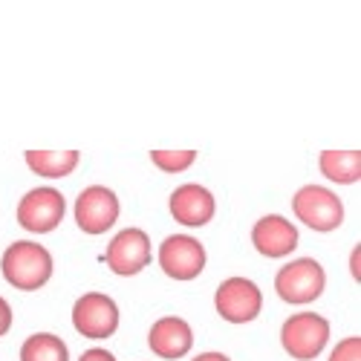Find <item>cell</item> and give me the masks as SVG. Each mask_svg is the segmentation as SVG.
<instances>
[{
  "label": "cell",
  "instance_id": "22",
  "mask_svg": "<svg viewBox=\"0 0 361 361\" xmlns=\"http://www.w3.org/2000/svg\"><path fill=\"white\" fill-rule=\"evenodd\" d=\"M350 260H353V275H358V249L353 252V257H350Z\"/></svg>",
  "mask_w": 361,
  "mask_h": 361
},
{
  "label": "cell",
  "instance_id": "5",
  "mask_svg": "<svg viewBox=\"0 0 361 361\" xmlns=\"http://www.w3.org/2000/svg\"><path fill=\"white\" fill-rule=\"evenodd\" d=\"M67 200L55 188H32L18 202V223L29 234H49L64 220Z\"/></svg>",
  "mask_w": 361,
  "mask_h": 361
},
{
  "label": "cell",
  "instance_id": "4",
  "mask_svg": "<svg viewBox=\"0 0 361 361\" xmlns=\"http://www.w3.org/2000/svg\"><path fill=\"white\" fill-rule=\"evenodd\" d=\"M292 212L295 217L310 226L312 231H333L344 223V205L338 200V194L326 191L321 185H304L295 197H292Z\"/></svg>",
  "mask_w": 361,
  "mask_h": 361
},
{
  "label": "cell",
  "instance_id": "1",
  "mask_svg": "<svg viewBox=\"0 0 361 361\" xmlns=\"http://www.w3.org/2000/svg\"><path fill=\"white\" fill-rule=\"evenodd\" d=\"M0 269H4V278L15 289L35 292L44 283H49V278H52V255L41 243H32V240H18V243H12L4 252Z\"/></svg>",
  "mask_w": 361,
  "mask_h": 361
},
{
  "label": "cell",
  "instance_id": "10",
  "mask_svg": "<svg viewBox=\"0 0 361 361\" xmlns=\"http://www.w3.org/2000/svg\"><path fill=\"white\" fill-rule=\"evenodd\" d=\"M104 263L113 275L133 278L150 263V237L142 228H125L118 231L104 252Z\"/></svg>",
  "mask_w": 361,
  "mask_h": 361
},
{
  "label": "cell",
  "instance_id": "16",
  "mask_svg": "<svg viewBox=\"0 0 361 361\" xmlns=\"http://www.w3.org/2000/svg\"><path fill=\"white\" fill-rule=\"evenodd\" d=\"M20 361H70V350L52 333H35L23 341Z\"/></svg>",
  "mask_w": 361,
  "mask_h": 361
},
{
  "label": "cell",
  "instance_id": "8",
  "mask_svg": "<svg viewBox=\"0 0 361 361\" xmlns=\"http://www.w3.org/2000/svg\"><path fill=\"white\" fill-rule=\"evenodd\" d=\"M159 266L171 281H194L205 269V249L197 237L171 234L159 246Z\"/></svg>",
  "mask_w": 361,
  "mask_h": 361
},
{
  "label": "cell",
  "instance_id": "6",
  "mask_svg": "<svg viewBox=\"0 0 361 361\" xmlns=\"http://www.w3.org/2000/svg\"><path fill=\"white\" fill-rule=\"evenodd\" d=\"M214 307L228 324H249L263 310V295L249 278H228L214 292Z\"/></svg>",
  "mask_w": 361,
  "mask_h": 361
},
{
  "label": "cell",
  "instance_id": "18",
  "mask_svg": "<svg viewBox=\"0 0 361 361\" xmlns=\"http://www.w3.org/2000/svg\"><path fill=\"white\" fill-rule=\"evenodd\" d=\"M329 361H361V338L350 336L344 341H338L329 353Z\"/></svg>",
  "mask_w": 361,
  "mask_h": 361
},
{
  "label": "cell",
  "instance_id": "21",
  "mask_svg": "<svg viewBox=\"0 0 361 361\" xmlns=\"http://www.w3.org/2000/svg\"><path fill=\"white\" fill-rule=\"evenodd\" d=\"M194 361H231L226 353H200L194 355Z\"/></svg>",
  "mask_w": 361,
  "mask_h": 361
},
{
  "label": "cell",
  "instance_id": "12",
  "mask_svg": "<svg viewBox=\"0 0 361 361\" xmlns=\"http://www.w3.org/2000/svg\"><path fill=\"white\" fill-rule=\"evenodd\" d=\"M252 243H255V249L263 257L281 260V257L295 252V246H298V228L286 217H281V214H266L252 228Z\"/></svg>",
  "mask_w": 361,
  "mask_h": 361
},
{
  "label": "cell",
  "instance_id": "11",
  "mask_svg": "<svg viewBox=\"0 0 361 361\" xmlns=\"http://www.w3.org/2000/svg\"><path fill=\"white\" fill-rule=\"evenodd\" d=\"M168 208H171V217L179 223V226H191V228H200V226H208L217 212V202H214V194L202 188V185H179L171 200H168Z\"/></svg>",
  "mask_w": 361,
  "mask_h": 361
},
{
  "label": "cell",
  "instance_id": "7",
  "mask_svg": "<svg viewBox=\"0 0 361 361\" xmlns=\"http://www.w3.org/2000/svg\"><path fill=\"white\" fill-rule=\"evenodd\" d=\"M73 324L84 338H110L118 329V307L116 300L102 292H87L73 307Z\"/></svg>",
  "mask_w": 361,
  "mask_h": 361
},
{
  "label": "cell",
  "instance_id": "15",
  "mask_svg": "<svg viewBox=\"0 0 361 361\" xmlns=\"http://www.w3.org/2000/svg\"><path fill=\"white\" fill-rule=\"evenodd\" d=\"M321 173L338 185H353L361 179V154L358 150H324Z\"/></svg>",
  "mask_w": 361,
  "mask_h": 361
},
{
  "label": "cell",
  "instance_id": "17",
  "mask_svg": "<svg viewBox=\"0 0 361 361\" xmlns=\"http://www.w3.org/2000/svg\"><path fill=\"white\" fill-rule=\"evenodd\" d=\"M150 159H154V165L162 168L165 173H179V171L194 165L197 150H154Z\"/></svg>",
  "mask_w": 361,
  "mask_h": 361
},
{
  "label": "cell",
  "instance_id": "3",
  "mask_svg": "<svg viewBox=\"0 0 361 361\" xmlns=\"http://www.w3.org/2000/svg\"><path fill=\"white\" fill-rule=\"evenodd\" d=\"M329 341V321L318 312H295L281 326V344L298 361H312Z\"/></svg>",
  "mask_w": 361,
  "mask_h": 361
},
{
  "label": "cell",
  "instance_id": "19",
  "mask_svg": "<svg viewBox=\"0 0 361 361\" xmlns=\"http://www.w3.org/2000/svg\"><path fill=\"white\" fill-rule=\"evenodd\" d=\"M78 361H116V355H113L110 350H99V347H93V350H84Z\"/></svg>",
  "mask_w": 361,
  "mask_h": 361
},
{
  "label": "cell",
  "instance_id": "20",
  "mask_svg": "<svg viewBox=\"0 0 361 361\" xmlns=\"http://www.w3.org/2000/svg\"><path fill=\"white\" fill-rule=\"evenodd\" d=\"M9 326H12V307L6 304L4 298H0V338L9 333Z\"/></svg>",
  "mask_w": 361,
  "mask_h": 361
},
{
  "label": "cell",
  "instance_id": "13",
  "mask_svg": "<svg viewBox=\"0 0 361 361\" xmlns=\"http://www.w3.org/2000/svg\"><path fill=\"white\" fill-rule=\"evenodd\" d=\"M147 344L159 358H183L194 347V329L188 326V321L168 315V318H159L154 326H150Z\"/></svg>",
  "mask_w": 361,
  "mask_h": 361
},
{
  "label": "cell",
  "instance_id": "14",
  "mask_svg": "<svg viewBox=\"0 0 361 361\" xmlns=\"http://www.w3.org/2000/svg\"><path fill=\"white\" fill-rule=\"evenodd\" d=\"M78 150H26V165L47 179L70 176L78 168Z\"/></svg>",
  "mask_w": 361,
  "mask_h": 361
},
{
  "label": "cell",
  "instance_id": "2",
  "mask_svg": "<svg viewBox=\"0 0 361 361\" xmlns=\"http://www.w3.org/2000/svg\"><path fill=\"white\" fill-rule=\"evenodd\" d=\"M326 286V275L324 266L312 257H300V260H289L281 272L275 275V292L281 300L292 307H304L312 304L324 295Z\"/></svg>",
  "mask_w": 361,
  "mask_h": 361
},
{
  "label": "cell",
  "instance_id": "9",
  "mask_svg": "<svg viewBox=\"0 0 361 361\" xmlns=\"http://www.w3.org/2000/svg\"><path fill=\"white\" fill-rule=\"evenodd\" d=\"M118 220V197L104 185H90L75 200V223L84 234H104Z\"/></svg>",
  "mask_w": 361,
  "mask_h": 361
}]
</instances>
